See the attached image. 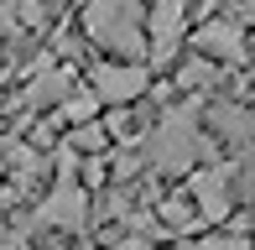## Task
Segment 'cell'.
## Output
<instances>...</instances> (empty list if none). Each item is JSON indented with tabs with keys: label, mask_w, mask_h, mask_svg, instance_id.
Wrapping results in <instances>:
<instances>
[{
	"label": "cell",
	"mask_w": 255,
	"mask_h": 250,
	"mask_svg": "<svg viewBox=\"0 0 255 250\" xmlns=\"http://www.w3.org/2000/svg\"><path fill=\"white\" fill-rule=\"evenodd\" d=\"M141 0H89L84 5V31L99 42V47H110L115 58L135 63L146 52V26H141Z\"/></svg>",
	"instance_id": "6da1fadb"
},
{
	"label": "cell",
	"mask_w": 255,
	"mask_h": 250,
	"mask_svg": "<svg viewBox=\"0 0 255 250\" xmlns=\"http://www.w3.org/2000/svg\"><path fill=\"white\" fill-rule=\"evenodd\" d=\"M146 151H151V162L161 172H182V167H193L203 156V130H198V115L193 110H167V115L156 120L151 141H146Z\"/></svg>",
	"instance_id": "7a4b0ae2"
},
{
	"label": "cell",
	"mask_w": 255,
	"mask_h": 250,
	"mask_svg": "<svg viewBox=\"0 0 255 250\" xmlns=\"http://www.w3.org/2000/svg\"><path fill=\"white\" fill-rule=\"evenodd\" d=\"M89 84H94V99H99V105L125 110V105H135V99L151 89V78H146L141 63H99L94 73H89Z\"/></svg>",
	"instance_id": "3957f363"
},
{
	"label": "cell",
	"mask_w": 255,
	"mask_h": 250,
	"mask_svg": "<svg viewBox=\"0 0 255 250\" xmlns=\"http://www.w3.org/2000/svg\"><path fill=\"white\" fill-rule=\"evenodd\" d=\"M37 224H52V230H84L89 224V193L78 183H57L37 209Z\"/></svg>",
	"instance_id": "277c9868"
},
{
	"label": "cell",
	"mask_w": 255,
	"mask_h": 250,
	"mask_svg": "<svg viewBox=\"0 0 255 250\" xmlns=\"http://www.w3.org/2000/svg\"><path fill=\"white\" fill-rule=\"evenodd\" d=\"M182 31H188V5H182V0H156V10H151V42H146L156 63L177 58Z\"/></svg>",
	"instance_id": "5b68a950"
},
{
	"label": "cell",
	"mask_w": 255,
	"mask_h": 250,
	"mask_svg": "<svg viewBox=\"0 0 255 250\" xmlns=\"http://www.w3.org/2000/svg\"><path fill=\"white\" fill-rule=\"evenodd\" d=\"M229 183H235V167H208V172H193V198H198V214L208 224L229 219Z\"/></svg>",
	"instance_id": "8992f818"
},
{
	"label": "cell",
	"mask_w": 255,
	"mask_h": 250,
	"mask_svg": "<svg viewBox=\"0 0 255 250\" xmlns=\"http://www.w3.org/2000/svg\"><path fill=\"white\" fill-rule=\"evenodd\" d=\"M198 52L208 63H245V31L235 21H203L198 26Z\"/></svg>",
	"instance_id": "52a82bcc"
},
{
	"label": "cell",
	"mask_w": 255,
	"mask_h": 250,
	"mask_svg": "<svg viewBox=\"0 0 255 250\" xmlns=\"http://www.w3.org/2000/svg\"><path fill=\"white\" fill-rule=\"evenodd\" d=\"M68 94H73V73H68V68H42V73L26 84L21 105H26V110H42V105H68Z\"/></svg>",
	"instance_id": "ba28073f"
},
{
	"label": "cell",
	"mask_w": 255,
	"mask_h": 250,
	"mask_svg": "<svg viewBox=\"0 0 255 250\" xmlns=\"http://www.w3.org/2000/svg\"><path fill=\"white\" fill-rule=\"evenodd\" d=\"M214 120H219V130H224L229 141H250L255 135V115H245V110H235V105H219Z\"/></svg>",
	"instance_id": "9c48e42d"
},
{
	"label": "cell",
	"mask_w": 255,
	"mask_h": 250,
	"mask_svg": "<svg viewBox=\"0 0 255 250\" xmlns=\"http://www.w3.org/2000/svg\"><path fill=\"white\" fill-rule=\"evenodd\" d=\"M198 219H203V214L193 209L188 198H167V203H161V224H167V230H198Z\"/></svg>",
	"instance_id": "30bf717a"
},
{
	"label": "cell",
	"mask_w": 255,
	"mask_h": 250,
	"mask_svg": "<svg viewBox=\"0 0 255 250\" xmlns=\"http://www.w3.org/2000/svg\"><path fill=\"white\" fill-rule=\"evenodd\" d=\"M94 110H99L94 89H73V94H68V105H63V115L78 120V125H89V115H94Z\"/></svg>",
	"instance_id": "8fae6325"
},
{
	"label": "cell",
	"mask_w": 255,
	"mask_h": 250,
	"mask_svg": "<svg viewBox=\"0 0 255 250\" xmlns=\"http://www.w3.org/2000/svg\"><path fill=\"white\" fill-rule=\"evenodd\" d=\"M182 84H188V89H214V84H219V63L198 58L193 68H182Z\"/></svg>",
	"instance_id": "7c38bea8"
},
{
	"label": "cell",
	"mask_w": 255,
	"mask_h": 250,
	"mask_svg": "<svg viewBox=\"0 0 255 250\" xmlns=\"http://www.w3.org/2000/svg\"><path fill=\"white\" fill-rule=\"evenodd\" d=\"M10 5V16H16V26H42L47 21V5L42 0H5Z\"/></svg>",
	"instance_id": "4fadbf2b"
},
{
	"label": "cell",
	"mask_w": 255,
	"mask_h": 250,
	"mask_svg": "<svg viewBox=\"0 0 255 250\" xmlns=\"http://www.w3.org/2000/svg\"><path fill=\"white\" fill-rule=\"evenodd\" d=\"M104 141H110L104 125H78L73 130V151H104Z\"/></svg>",
	"instance_id": "5bb4252c"
},
{
	"label": "cell",
	"mask_w": 255,
	"mask_h": 250,
	"mask_svg": "<svg viewBox=\"0 0 255 250\" xmlns=\"http://www.w3.org/2000/svg\"><path fill=\"white\" fill-rule=\"evenodd\" d=\"M198 250H250L240 235H203V245Z\"/></svg>",
	"instance_id": "9a60e30c"
},
{
	"label": "cell",
	"mask_w": 255,
	"mask_h": 250,
	"mask_svg": "<svg viewBox=\"0 0 255 250\" xmlns=\"http://www.w3.org/2000/svg\"><path fill=\"white\" fill-rule=\"evenodd\" d=\"M84 177L99 188V183H104V162H84Z\"/></svg>",
	"instance_id": "2e32d148"
},
{
	"label": "cell",
	"mask_w": 255,
	"mask_h": 250,
	"mask_svg": "<svg viewBox=\"0 0 255 250\" xmlns=\"http://www.w3.org/2000/svg\"><path fill=\"white\" fill-rule=\"evenodd\" d=\"M110 250H156V245H146V240H120V245H110Z\"/></svg>",
	"instance_id": "e0dca14e"
},
{
	"label": "cell",
	"mask_w": 255,
	"mask_h": 250,
	"mask_svg": "<svg viewBox=\"0 0 255 250\" xmlns=\"http://www.w3.org/2000/svg\"><path fill=\"white\" fill-rule=\"evenodd\" d=\"M0 250H26V245H21L16 235H0Z\"/></svg>",
	"instance_id": "ac0fdd59"
},
{
	"label": "cell",
	"mask_w": 255,
	"mask_h": 250,
	"mask_svg": "<svg viewBox=\"0 0 255 250\" xmlns=\"http://www.w3.org/2000/svg\"><path fill=\"white\" fill-rule=\"evenodd\" d=\"M250 230H255V214H250Z\"/></svg>",
	"instance_id": "d6986e66"
},
{
	"label": "cell",
	"mask_w": 255,
	"mask_h": 250,
	"mask_svg": "<svg viewBox=\"0 0 255 250\" xmlns=\"http://www.w3.org/2000/svg\"><path fill=\"white\" fill-rule=\"evenodd\" d=\"M240 5H245V0H240Z\"/></svg>",
	"instance_id": "ffe728a7"
}]
</instances>
